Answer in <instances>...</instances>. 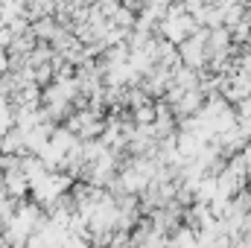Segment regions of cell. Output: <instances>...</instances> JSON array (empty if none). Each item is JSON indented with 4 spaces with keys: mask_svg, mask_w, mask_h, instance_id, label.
Returning <instances> with one entry per match:
<instances>
[{
    "mask_svg": "<svg viewBox=\"0 0 251 248\" xmlns=\"http://www.w3.org/2000/svg\"><path fill=\"white\" fill-rule=\"evenodd\" d=\"M204 41H207V29L199 26L190 38H184L178 44V56H181V64L190 67V70H201L207 67V50H204Z\"/></svg>",
    "mask_w": 251,
    "mask_h": 248,
    "instance_id": "6da1fadb",
    "label": "cell"
},
{
    "mask_svg": "<svg viewBox=\"0 0 251 248\" xmlns=\"http://www.w3.org/2000/svg\"><path fill=\"white\" fill-rule=\"evenodd\" d=\"M201 105H204V94H201V91H184V97H181L176 105H170V111L181 120V117H193V114H199Z\"/></svg>",
    "mask_w": 251,
    "mask_h": 248,
    "instance_id": "7a4b0ae2",
    "label": "cell"
},
{
    "mask_svg": "<svg viewBox=\"0 0 251 248\" xmlns=\"http://www.w3.org/2000/svg\"><path fill=\"white\" fill-rule=\"evenodd\" d=\"M59 29H62V26H59V21H56L53 15H44V18H38V21L29 24V32L35 35V41H47V44L56 38Z\"/></svg>",
    "mask_w": 251,
    "mask_h": 248,
    "instance_id": "3957f363",
    "label": "cell"
},
{
    "mask_svg": "<svg viewBox=\"0 0 251 248\" xmlns=\"http://www.w3.org/2000/svg\"><path fill=\"white\" fill-rule=\"evenodd\" d=\"M134 21H137V15H134V12H128L126 6H117V12L108 18V24H111V26L126 29V32H131V29H134Z\"/></svg>",
    "mask_w": 251,
    "mask_h": 248,
    "instance_id": "277c9868",
    "label": "cell"
},
{
    "mask_svg": "<svg viewBox=\"0 0 251 248\" xmlns=\"http://www.w3.org/2000/svg\"><path fill=\"white\" fill-rule=\"evenodd\" d=\"M240 158H243V164H246V173H249V178H251V140L240 149Z\"/></svg>",
    "mask_w": 251,
    "mask_h": 248,
    "instance_id": "5b68a950",
    "label": "cell"
},
{
    "mask_svg": "<svg viewBox=\"0 0 251 248\" xmlns=\"http://www.w3.org/2000/svg\"><path fill=\"white\" fill-rule=\"evenodd\" d=\"M0 26H6V18H3V6H0Z\"/></svg>",
    "mask_w": 251,
    "mask_h": 248,
    "instance_id": "8992f818",
    "label": "cell"
},
{
    "mask_svg": "<svg viewBox=\"0 0 251 248\" xmlns=\"http://www.w3.org/2000/svg\"><path fill=\"white\" fill-rule=\"evenodd\" d=\"M193 248H201V246H199V243H196V246H193Z\"/></svg>",
    "mask_w": 251,
    "mask_h": 248,
    "instance_id": "52a82bcc",
    "label": "cell"
}]
</instances>
